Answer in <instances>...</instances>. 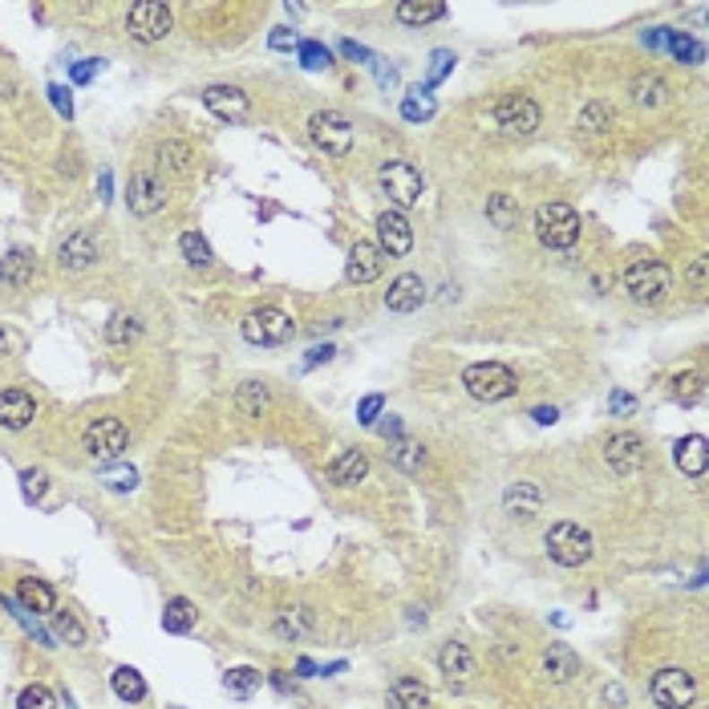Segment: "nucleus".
Returning <instances> with one entry per match:
<instances>
[{
	"label": "nucleus",
	"instance_id": "obj_45",
	"mask_svg": "<svg viewBox=\"0 0 709 709\" xmlns=\"http://www.w3.org/2000/svg\"><path fill=\"white\" fill-rule=\"evenodd\" d=\"M17 709H57V697L45 685H29V689H21Z\"/></svg>",
	"mask_w": 709,
	"mask_h": 709
},
{
	"label": "nucleus",
	"instance_id": "obj_11",
	"mask_svg": "<svg viewBox=\"0 0 709 709\" xmlns=\"http://www.w3.org/2000/svg\"><path fill=\"white\" fill-rule=\"evenodd\" d=\"M649 697L657 709H689L697 701V681L685 669H661L649 685Z\"/></svg>",
	"mask_w": 709,
	"mask_h": 709
},
{
	"label": "nucleus",
	"instance_id": "obj_28",
	"mask_svg": "<svg viewBox=\"0 0 709 709\" xmlns=\"http://www.w3.org/2000/svg\"><path fill=\"white\" fill-rule=\"evenodd\" d=\"M389 705L393 709H430V689L414 677H397L389 689Z\"/></svg>",
	"mask_w": 709,
	"mask_h": 709
},
{
	"label": "nucleus",
	"instance_id": "obj_19",
	"mask_svg": "<svg viewBox=\"0 0 709 709\" xmlns=\"http://www.w3.org/2000/svg\"><path fill=\"white\" fill-rule=\"evenodd\" d=\"M57 264H61L65 272H85V268H93V264H98V244H93L90 231H73V236H69L65 244H61Z\"/></svg>",
	"mask_w": 709,
	"mask_h": 709
},
{
	"label": "nucleus",
	"instance_id": "obj_46",
	"mask_svg": "<svg viewBox=\"0 0 709 709\" xmlns=\"http://www.w3.org/2000/svg\"><path fill=\"white\" fill-rule=\"evenodd\" d=\"M300 61H304V69H329L333 65V53L324 49L321 41H304L300 45Z\"/></svg>",
	"mask_w": 709,
	"mask_h": 709
},
{
	"label": "nucleus",
	"instance_id": "obj_22",
	"mask_svg": "<svg viewBox=\"0 0 709 709\" xmlns=\"http://www.w3.org/2000/svg\"><path fill=\"white\" fill-rule=\"evenodd\" d=\"M365 474H369V458H365L361 450H345V454H337L329 463V482H333V487H357Z\"/></svg>",
	"mask_w": 709,
	"mask_h": 709
},
{
	"label": "nucleus",
	"instance_id": "obj_60",
	"mask_svg": "<svg viewBox=\"0 0 709 709\" xmlns=\"http://www.w3.org/2000/svg\"><path fill=\"white\" fill-rule=\"evenodd\" d=\"M377 430H381V434H385V438H389V442H393V438H402V422H397V418H389V422H381V426H377Z\"/></svg>",
	"mask_w": 709,
	"mask_h": 709
},
{
	"label": "nucleus",
	"instance_id": "obj_56",
	"mask_svg": "<svg viewBox=\"0 0 709 709\" xmlns=\"http://www.w3.org/2000/svg\"><path fill=\"white\" fill-rule=\"evenodd\" d=\"M98 69H101V61H77V65L69 69V77H73L77 85H85V82H90L93 73H98Z\"/></svg>",
	"mask_w": 709,
	"mask_h": 709
},
{
	"label": "nucleus",
	"instance_id": "obj_25",
	"mask_svg": "<svg viewBox=\"0 0 709 709\" xmlns=\"http://www.w3.org/2000/svg\"><path fill=\"white\" fill-rule=\"evenodd\" d=\"M628 93H633V101L641 110H657V106L669 101V85H665V77H657V73H636Z\"/></svg>",
	"mask_w": 709,
	"mask_h": 709
},
{
	"label": "nucleus",
	"instance_id": "obj_6",
	"mask_svg": "<svg viewBox=\"0 0 709 709\" xmlns=\"http://www.w3.org/2000/svg\"><path fill=\"white\" fill-rule=\"evenodd\" d=\"M377 183H381V191L389 195V203L393 207H414L418 199H422V191H426V178H422V170L414 167V162H402V159H389L385 167L377 170Z\"/></svg>",
	"mask_w": 709,
	"mask_h": 709
},
{
	"label": "nucleus",
	"instance_id": "obj_51",
	"mask_svg": "<svg viewBox=\"0 0 709 709\" xmlns=\"http://www.w3.org/2000/svg\"><path fill=\"white\" fill-rule=\"evenodd\" d=\"M49 101H53V110H57L61 118H73V98H69L65 85H49Z\"/></svg>",
	"mask_w": 709,
	"mask_h": 709
},
{
	"label": "nucleus",
	"instance_id": "obj_38",
	"mask_svg": "<svg viewBox=\"0 0 709 709\" xmlns=\"http://www.w3.org/2000/svg\"><path fill=\"white\" fill-rule=\"evenodd\" d=\"M138 337H143V321H138V316L118 313L106 324V341H110V345H130V341H138Z\"/></svg>",
	"mask_w": 709,
	"mask_h": 709
},
{
	"label": "nucleus",
	"instance_id": "obj_53",
	"mask_svg": "<svg viewBox=\"0 0 709 709\" xmlns=\"http://www.w3.org/2000/svg\"><path fill=\"white\" fill-rule=\"evenodd\" d=\"M268 45H272V49L284 53V49H292V45H296V33H292V29L280 25V29H272V33H268Z\"/></svg>",
	"mask_w": 709,
	"mask_h": 709
},
{
	"label": "nucleus",
	"instance_id": "obj_13",
	"mask_svg": "<svg viewBox=\"0 0 709 709\" xmlns=\"http://www.w3.org/2000/svg\"><path fill=\"white\" fill-rule=\"evenodd\" d=\"M203 106L223 122H244L252 114V98L239 85H207L203 90Z\"/></svg>",
	"mask_w": 709,
	"mask_h": 709
},
{
	"label": "nucleus",
	"instance_id": "obj_24",
	"mask_svg": "<svg viewBox=\"0 0 709 709\" xmlns=\"http://www.w3.org/2000/svg\"><path fill=\"white\" fill-rule=\"evenodd\" d=\"M17 600L25 612H37V617H49V612H57V596H53V588L45 580H21L17 584Z\"/></svg>",
	"mask_w": 709,
	"mask_h": 709
},
{
	"label": "nucleus",
	"instance_id": "obj_33",
	"mask_svg": "<svg viewBox=\"0 0 709 709\" xmlns=\"http://www.w3.org/2000/svg\"><path fill=\"white\" fill-rule=\"evenodd\" d=\"M487 220L495 223V228H515L519 223V199L515 195H506V191H495L487 199Z\"/></svg>",
	"mask_w": 709,
	"mask_h": 709
},
{
	"label": "nucleus",
	"instance_id": "obj_62",
	"mask_svg": "<svg viewBox=\"0 0 709 709\" xmlns=\"http://www.w3.org/2000/svg\"><path fill=\"white\" fill-rule=\"evenodd\" d=\"M4 349H9V337H4V329H0V357H4Z\"/></svg>",
	"mask_w": 709,
	"mask_h": 709
},
{
	"label": "nucleus",
	"instance_id": "obj_12",
	"mask_svg": "<svg viewBox=\"0 0 709 709\" xmlns=\"http://www.w3.org/2000/svg\"><path fill=\"white\" fill-rule=\"evenodd\" d=\"M604 463L617 474H636L644 466V438L633 430H620L604 442Z\"/></svg>",
	"mask_w": 709,
	"mask_h": 709
},
{
	"label": "nucleus",
	"instance_id": "obj_49",
	"mask_svg": "<svg viewBox=\"0 0 709 709\" xmlns=\"http://www.w3.org/2000/svg\"><path fill=\"white\" fill-rule=\"evenodd\" d=\"M381 405H385V397H381V393H369L361 405H357V422H361V426H377Z\"/></svg>",
	"mask_w": 709,
	"mask_h": 709
},
{
	"label": "nucleus",
	"instance_id": "obj_8",
	"mask_svg": "<svg viewBox=\"0 0 709 709\" xmlns=\"http://www.w3.org/2000/svg\"><path fill=\"white\" fill-rule=\"evenodd\" d=\"M296 337V324L284 308H255V313L244 316V341L247 345H288Z\"/></svg>",
	"mask_w": 709,
	"mask_h": 709
},
{
	"label": "nucleus",
	"instance_id": "obj_57",
	"mask_svg": "<svg viewBox=\"0 0 709 709\" xmlns=\"http://www.w3.org/2000/svg\"><path fill=\"white\" fill-rule=\"evenodd\" d=\"M705 268H709V260H705V255H697V260L689 264V284L697 288V292H705Z\"/></svg>",
	"mask_w": 709,
	"mask_h": 709
},
{
	"label": "nucleus",
	"instance_id": "obj_41",
	"mask_svg": "<svg viewBox=\"0 0 709 709\" xmlns=\"http://www.w3.org/2000/svg\"><path fill=\"white\" fill-rule=\"evenodd\" d=\"M53 633H57L61 641H69L73 649H82V644H85V628H82V620H77L73 612H53Z\"/></svg>",
	"mask_w": 709,
	"mask_h": 709
},
{
	"label": "nucleus",
	"instance_id": "obj_14",
	"mask_svg": "<svg viewBox=\"0 0 709 709\" xmlns=\"http://www.w3.org/2000/svg\"><path fill=\"white\" fill-rule=\"evenodd\" d=\"M377 247H381V255H393V260L410 255V247H414V228H410V220H405L402 212L377 215Z\"/></svg>",
	"mask_w": 709,
	"mask_h": 709
},
{
	"label": "nucleus",
	"instance_id": "obj_36",
	"mask_svg": "<svg viewBox=\"0 0 709 709\" xmlns=\"http://www.w3.org/2000/svg\"><path fill=\"white\" fill-rule=\"evenodd\" d=\"M159 162L170 170V175H191L195 154H191V146H186V143H162L159 146Z\"/></svg>",
	"mask_w": 709,
	"mask_h": 709
},
{
	"label": "nucleus",
	"instance_id": "obj_58",
	"mask_svg": "<svg viewBox=\"0 0 709 709\" xmlns=\"http://www.w3.org/2000/svg\"><path fill=\"white\" fill-rule=\"evenodd\" d=\"M532 418H535L540 426H551V422L559 418V410H556V405H540V410H532Z\"/></svg>",
	"mask_w": 709,
	"mask_h": 709
},
{
	"label": "nucleus",
	"instance_id": "obj_7",
	"mask_svg": "<svg viewBox=\"0 0 709 709\" xmlns=\"http://www.w3.org/2000/svg\"><path fill=\"white\" fill-rule=\"evenodd\" d=\"M308 138H313V146H321L324 154H333V159H349L357 134H353V122L341 110H321L308 118Z\"/></svg>",
	"mask_w": 709,
	"mask_h": 709
},
{
	"label": "nucleus",
	"instance_id": "obj_18",
	"mask_svg": "<svg viewBox=\"0 0 709 709\" xmlns=\"http://www.w3.org/2000/svg\"><path fill=\"white\" fill-rule=\"evenodd\" d=\"M33 418H37V402L25 389H4L0 393V426L4 430H25Z\"/></svg>",
	"mask_w": 709,
	"mask_h": 709
},
{
	"label": "nucleus",
	"instance_id": "obj_29",
	"mask_svg": "<svg viewBox=\"0 0 709 709\" xmlns=\"http://www.w3.org/2000/svg\"><path fill=\"white\" fill-rule=\"evenodd\" d=\"M29 280H33V255H29L25 247H17V252H9L0 260V284L25 288Z\"/></svg>",
	"mask_w": 709,
	"mask_h": 709
},
{
	"label": "nucleus",
	"instance_id": "obj_43",
	"mask_svg": "<svg viewBox=\"0 0 709 709\" xmlns=\"http://www.w3.org/2000/svg\"><path fill=\"white\" fill-rule=\"evenodd\" d=\"M450 69H454V53H450V49H434V57H430V73H426V85H418V90L430 93L434 85H438L442 77L450 73Z\"/></svg>",
	"mask_w": 709,
	"mask_h": 709
},
{
	"label": "nucleus",
	"instance_id": "obj_59",
	"mask_svg": "<svg viewBox=\"0 0 709 709\" xmlns=\"http://www.w3.org/2000/svg\"><path fill=\"white\" fill-rule=\"evenodd\" d=\"M341 53H345V57H353V61H373L369 49H361V45H353V41H341Z\"/></svg>",
	"mask_w": 709,
	"mask_h": 709
},
{
	"label": "nucleus",
	"instance_id": "obj_32",
	"mask_svg": "<svg viewBox=\"0 0 709 709\" xmlns=\"http://www.w3.org/2000/svg\"><path fill=\"white\" fill-rule=\"evenodd\" d=\"M260 685H264V677H260V669H252V665H236L223 673V689H228L231 697H252V693H260Z\"/></svg>",
	"mask_w": 709,
	"mask_h": 709
},
{
	"label": "nucleus",
	"instance_id": "obj_34",
	"mask_svg": "<svg viewBox=\"0 0 709 709\" xmlns=\"http://www.w3.org/2000/svg\"><path fill=\"white\" fill-rule=\"evenodd\" d=\"M114 693H118L126 705H138V701L146 697V681H143V673L138 669H130V665H122V669H114Z\"/></svg>",
	"mask_w": 709,
	"mask_h": 709
},
{
	"label": "nucleus",
	"instance_id": "obj_40",
	"mask_svg": "<svg viewBox=\"0 0 709 709\" xmlns=\"http://www.w3.org/2000/svg\"><path fill=\"white\" fill-rule=\"evenodd\" d=\"M608 126H612V106H608V101H592V106H584V110H580V130H588V134H604Z\"/></svg>",
	"mask_w": 709,
	"mask_h": 709
},
{
	"label": "nucleus",
	"instance_id": "obj_54",
	"mask_svg": "<svg viewBox=\"0 0 709 709\" xmlns=\"http://www.w3.org/2000/svg\"><path fill=\"white\" fill-rule=\"evenodd\" d=\"M636 402L628 393H608V414H633Z\"/></svg>",
	"mask_w": 709,
	"mask_h": 709
},
{
	"label": "nucleus",
	"instance_id": "obj_50",
	"mask_svg": "<svg viewBox=\"0 0 709 709\" xmlns=\"http://www.w3.org/2000/svg\"><path fill=\"white\" fill-rule=\"evenodd\" d=\"M21 482H25L29 498H41L45 490H49V474H45V471H25V474H21Z\"/></svg>",
	"mask_w": 709,
	"mask_h": 709
},
{
	"label": "nucleus",
	"instance_id": "obj_5",
	"mask_svg": "<svg viewBox=\"0 0 709 709\" xmlns=\"http://www.w3.org/2000/svg\"><path fill=\"white\" fill-rule=\"evenodd\" d=\"M543 548H548V556L556 559L559 567H580L592 559V535L584 532L580 523H572V519H564V523H556L548 535H543Z\"/></svg>",
	"mask_w": 709,
	"mask_h": 709
},
{
	"label": "nucleus",
	"instance_id": "obj_48",
	"mask_svg": "<svg viewBox=\"0 0 709 709\" xmlns=\"http://www.w3.org/2000/svg\"><path fill=\"white\" fill-rule=\"evenodd\" d=\"M101 482L110 490H134L138 474H134V466H118V471H101Z\"/></svg>",
	"mask_w": 709,
	"mask_h": 709
},
{
	"label": "nucleus",
	"instance_id": "obj_4",
	"mask_svg": "<svg viewBox=\"0 0 709 709\" xmlns=\"http://www.w3.org/2000/svg\"><path fill=\"white\" fill-rule=\"evenodd\" d=\"M463 385L474 402H503V397L515 393V373L498 361H479V365H466L463 369Z\"/></svg>",
	"mask_w": 709,
	"mask_h": 709
},
{
	"label": "nucleus",
	"instance_id": "obj_27",
	"mask_svg": "<svg viewBox=\"0 0 709 709\" xmlns=\"http://www.w3.org/2000/svg\"><path fill=\"white\" fill-rule=\"evenodd\" d=\"M438 669H442V677H450V681H466V677H474V657H471V649H466V644H458V641L442 644Z\"/></svg>",
	"mask_w": 709,
	"mask_h": 709
},
{
	"label": "nucleus",
	"instance_id": "obj_16",
	"mask_svg": "<svg viewBox=\"0 0 709 709\" xmlns=\"http://www.w3.org/2000/svg\"><path fill=\"white\" fill-rule=\"evenodd\" d=\"M130 212L134 215H154L162 212V203H167V191H162V178L154 175V170H138L134 178H130Z\"/></svg>",
	"mask_w": 709,
	"mask_h": 709
},
{
	"label": "nucleus",
	"instance_id": "obj_44",
	"mask_svg": "<svg viewBox=\"0 0 709 709\" xmlns=\"http://www.w3.org/2000/svg\"><path fill=\"white\" fill-rule=\"evenodd\" d=\"M673 397L681 405H697L701 402V377H697V373H677V377H673Z\"/></svg>",
	"mask_w": 709,
	"mask_h": 709
},
{
	"label": "nucleus",
	"instance_id": "obj_3",
	"mask_svg": "<svg viewBox=\"0 0 709 709\" xmlns=\"http://www.w3.org/2000/svg\"><path fill=\"white\" fill-rule=\"evenodd\" d=\"M535 239L551 252H567L580 239V215L567 203H543L535 212Z\"/></svg>",
	"mask_w": 709,
	"mask_h": 709
},
{
	"label": "nucleus",
	"instance_id": "obj_23",
	"mask_svg": "<svg viewBox=\"0 0 709 709\" xmlns=\"http://www.w3.org/2000/svg\"><path fill=\"white\" fill-rule=\"evenodd\" d=\"M313 625H316L313 608L296 604V608H284V612H280L276 625H272V633H276L280 641H304V636L313 633Z\"/></svg>",
	"mask_w": 709,
	"mask_h": 709
},
{
	"label": "nucleus",
	"instance_id": "obj_2",
	"mask_svg": "<svg viewBox=\"0 0 709 709\" xmlns=\"http://www.w3.org/2000/svg\"><path fill=\"white\" fill-rule=\"evenodd\" d=\"M620 284H625L628 300L661 304L669 296V288H673V272H669V264H661V260H633L625 268V276H620Z\"/></svg>",
	"mask_w": 709,
	"mask_h": 709
},
{
	"label": "nucleus",
	"instance_id": "obj_35",
	"mask_svg": "<svg viewBox=\"0 0 709 709\" xmlns=\"http://www.w3.org/2000/svg\"><path fill=\"white\" fill-rule=\"evenodd\" d=\"M162 628H167V633H191L195 628V604L191 600H183V596H175L170 600L167 608H162Z\"/></svg>",
	"mask_w": 709,
	"mask_h": 709
},
{
	"label": "nucleus",
	"instance_id": "obj_47",
	"mask_svg": "<svg viewBox=\"0 0 709 709\" xmlns=\"http://www.w3.org/2000/svg\"><path fill=\"white\" fill-rule=\"evenodd\" d=\"M669 49H673L677 57H685L689 65H697V61L705 57V53H701V45L693 41V37H685V33H669Z\"/></svg>",
	"mask_w": 709,
	"mask_h": 709
},
{
	"label": "nucleus",
	"instance_id": "obj_20",
	"mask_svg": "<svg viewBox=\"0 0 709 709\" xmlns=\"http://www.w3.org/2000/svg\"><path fill=\"white\" fill-rule=\"evenodd\" d=\"M673 463L681 466V474H689V479H705V471H709V442L701 438V434L681 438L673 446Z\"/></svg>",
	"mask_w": 709,
	"mask_h": 709
},
{
	"label": "nucleus",
	"instance_id": "obj_15",
	"mask_svg": "<svg viewBox=\"0 0 709 709\" xmlns=\"http://www.w3.org/2000/svg\"><path fill=\"white\" fill-rule=\"evenodd\" d=\"M381 268H385V255H381V247L373 244V239H357V244L349 247V264H345L349 284H373V280L381 276Z\"/></svg>",
	"mask_w": 709,
	"mask_h": 709
},
{
	"label": "nucleus",
	"instance_id": "obj_55",
	"mask_svg": "<svg viewBox=\"0 0 709 709\" xmlns=\"http://www.w3.org/2000/svg\"><path fill=\"white\" fill-rule=\"evenodd\" d=\"M369 65H373V73H377V82L385 85V90H389V85H397V65H385L381 57H373Z\"/></svg>",
	"mask_w": 709,
	"mask_h": 709
},
{
	"label": "nucleus",
	"instance_id": "obj_31",
	"mask_svg": "<svg viewBox=\"0 0 709 709\" xmlns=\"http://www.w3.org/2000/svg\"><path fill=\"white\" fill-rule=\"evenodd\" d=\"M389 463H393L397 471H405V474L422 471V463H426L422 442H414V438H393V442H389Z\"/></svg>",
	"mask_w": 709,
	"mask_h": 709
},
{
	"label": "nucleus",
	"instance_id": "obj_39",
	"mask_svg": "<svg viewBox=\"0 0 709 709\" xmlns=\"http://www.w3.org/2000/svg\"><path fill=\"white\" fill-rule=\"evenodd\" d=\"M178 252H183V260L195 264V268H207V264H212V247H207V239H203L199 231H183V236H178Z\"/></svg>",
	"mask_w": 709,
	"mask_h": 709
},
{
	"label": "nucleus",
	"instance_id": "obj_21",
	"mask_svg": "<svg viewBox=\"0 0 709 709\" xmlns=\"http://www.w3.org/2000/svg\"><path fill=\"white\" fill-rule=\"evenodd\" d=\"M503 506H506V515H515V519H535L543 506V495L535 482H511L503 495Z\"/></svg>",
	"mask_w": 709,
	"mask_h": 709
},
{
	"label": "nucleus",
	"instance_id": "obj_61",
	"mask_svg": "<svg viewBox=\"0 0 709 709\" xmlns=\"http://www.w3.org/2000/svg\"><path fill=\"white\" fill-rule=\"evenodd\" d=\"M604 697H608V701H612V705H625V693H620V689H617V685H608V693H604Z\"/></svg>",
	"mask_w": 709,
	"mask_h": 709
},
{
	"label": "nucleus",
	"instance_id": "obj_17",
	"mask_svg": "<svg viewBox=\"0 0 709 709\" xmlns=\"http://www.w3.org/2000/svg\"><path fill=\"white\" fill-rule=\"evenodd\" d=\"M422 300H426V284H422V276H414V272H402V276L385 288L389 313H414V308H422Z\"/></svg>",
	"mask_w": 709,
	"mask_h": 709
},
{
	"label": "nucleus",
	"instance_id": "obj_10",
	"mask_svg": "<svg viewBox=\"0 0 709 709\" xmlns=\"http://www.w3.org/2000/svg\"><path fill=\"white\" fill-rule=\"evenodd\" d=\"M170 25H175V17H170V9L159 4V0H138V4H130V13H126V33L143 45L162 41V37L170 33Z\"/></svg>",
	"mask_w": 709,
	"mask_h": 709
},
{
	"label": "nucleus",
	"instance_id": "obj_30",
	"mask_svg": "<svg viewBox=\"0 0 709 709\" xmlns=\"http://www.w3.org/2000/svg\"><path fill=\"white\" fill-rule=\"evenodd\" d=\"M446 17V4L438 0H402L397 4V21L402 25H430V21H442Z\"/></svg>",
	"mask_w": 709,
	"mask_h": 709
},
{
	"label": "nucleus",
	"instance_id": "obj_26",
	"mask_svg": "<svg viewBox=\"0 0 709 709\" xmlns=\"http://www.w3.org/2000/svg\"><path fill=\"white\" fill-rule=\"evenodd\" d=\"M543 673H548L556 685H567L575 673H580V657H575L567 644H548V653H543Z\"/></svg>",
	"mask_w": 709,
	"mask_h": 709
},
{
	"label": "nucleus",
	"instance_id": "obj_52",
	"mask_svg": "<svg viewBox=\"0 0 709 709\" xmlns=\"http://www.w3.org/2000/svg\"><path fill=\"white\" fill-rule=\"evenodd\" d=\"M333 357H337V349H333V345H313V349H308V357H304V369H316V365H329Z\"/></svg>",
	"mask_w": 709,
	"mask_h": 709
},
{
	"label": "nucleus",
	"instance_id": "obj_37",
	"mask_svg": "<svg viewBox=\"0 0 709 709\" xmlns=\"http://www.w3.org/2000/svg\"><path fill=\"white\" fill-rule=\"evenodd\" d=\"M236 405L244 418H260V410L268 405V389H264V381H244V385L236 389Z\"/></svg>",
	"mask_w": 709,
	"mask_h": 709
},
{
	"label": "nucleus",
	"instance_id": "obj_1",
	"mask_svg": "<svg viewBox=\"0 0 709 709\" xmlns=\"http://www.w3.org/2000/svg\"><path fill=\"white\" fill-rule=\"evenodd\" d=\"M540 101L527 98V93H503V98L482 114V130H495L503 138H527L540 130Z\"/></svg>",
	"mask_w": 709,
	"mask_h": 709
},
{
	"label": "nucleus",
	"instance_id": "obj_9",
	"mask_svg": "<svg viewBox=\"0 0 709 709\" xmlns=\"http://www.w3.org/2000/svg\"><path fill=\"white\" fill-rule=\"evenodd\" d=\"M82 446L93 463H114V458H122V450L130 446V430L122 418H98V422L85 430Z\"/></svg>",
	"mask_w": 709,
	"mask_h": 709
},
{
	"label": "nucleus",
	"instance_id": "obj_42",
	"mask_svg": "<svg viewBox=\"0 0 709 709\" xmlns=\"http://www.w3.org/2000/svg\"><path fill=\"white\" fill-rule=\"evenodd\" d=\"M402 118H405V122H426V118H434V98H430V93H422V90H414L410 98L402 101Z\"/></svg>",
	"mask_w": 709,
	"mask_h": 709
}]
</instances>
